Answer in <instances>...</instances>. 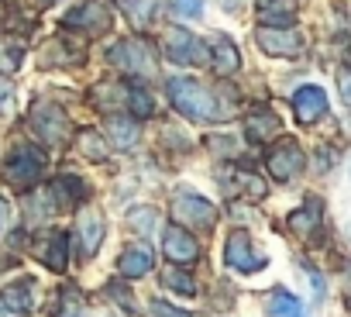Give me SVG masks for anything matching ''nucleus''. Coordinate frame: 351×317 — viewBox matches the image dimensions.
Instances as JSON below:
<instances>
[{
  "mask_svg": "<svg viewBox=\"0 0 351 317\" xmlns=\"http://www.w3.org/2000/svg\"><path fill=\"white\" fill-rule=\"evenodd\" d=\"M224 262L234 269V272H258L265 266V259L252 248V238L245 231H234L224 245Z\"/></svg>",
  "mask_w": 351,
  "mask_h": 317,
  "instance_id": "10",
  "label": "nucleus"
},
{
  "mask_svg": "<svg viewBox=\"0 0 351 317\" xmlns=\"http://www.w3.org/2000/svg\"><path fill=\"white\" fill-rule=\"evenodd\" d=\"M4 218H8V200L0 197V224H4Z\"/></svg>",
  "mask_w": 351,
  "mask_h": 317,
  "instance_id": "37",
  "label": "nucleus"
},
{
  "mask_svg": "<svg viewBox=\"0 0 351 317\" xmlns=\"http://www.w3.org/2000/svg\"><path fill=\"white\" fill-rule=\"evenodd\" d=\"M162 252H165V259L176 262V266H190V262H197V255H200V242H197L193 231H186L183 224H169L165 235H162Z\"/></svg>",
  "mask_w": 351,
  "mask_h": 317,
  "instance_id": "9",
  "label": "nucleus"
},
{
  "mask_svg": "<svg viewBox=\"0 0 351 317\" xmlns=\"http://www.w3.org/2000/svg\"><path fill=\"white\" fill-rule=\"evenodd\" d=\"M80 148L86 158H93V163H100V158H107V145H104V131H83L80 138Z\"/></svg>",
  "mask_w": 351,
  "mask_h": 317,
  "instance_id": "28",
  "label": "nucleus"
},
{
  "mask_svg": "<svg viewBox=\"0 0 351 317\" xmlns=\"http://www.w3.org/2000/svg\"><path fill=\"white\" fill-rule=\"evenodd\" d=\"M289 228H293V235L296 238H303V242H313L317 235H320V228H324V211H320V200H306L300 211H293L289 214Z\"/></svg>",
  "mask_w": 351,
  "mask_h": 317,
  "instance_id": "17",
  "label": "nucleus"
},
{
  "mask_svg": "<svg viewBox=\"0 0 351 317\" xmlns=\"http://www.w3.org/2000/svg\"><path fill=\"white\" fill-rule=\"evenodd\" d=\"M0 317H8V314H4V310H0Z\"/></svg>",
  "mask_w": 351,
  "mask_h": 317,
  "instance_id": "39",
  "label": "nucleus"
},
{
  "mask_svg": "<svg viewBox=\"0 0 351 317\" xmlns=\"http://www.w3.org/2000/svg\"><path fill=\"white\" fill-rule=\"evenodd\" d=\"M172 214H176V221H180L186 231H214V224H217V211H214V204L204 200V197H197V193L176 197Z\"/></svg>",
  "mask_w": 351,
  "mask_h": 317,
  "instance_id": "7",
  "label": "nucleus"
},
{
  "mask_svg": "<svg viewBox=\"0 0 351 317\" xmlns=\"http://www.w3.org/2000/svg\"><path fill=\"white\" fill-rule=\"evenodd\" d=\"M128 83H100L97 90H93V100L100 104V107H114V104H124L128 107Z\"/></svg>",
  "mask_w": 351,
  "mask_h": 317,
  "instance_id": "26",
  "label": "nucleus"
},
{
  "mask_svg": "<svg viewBox=\"0 0 351 317\" xmlns=\"http://www.w3.org/2000/svg\"><path fill=\"white\" fill-rule=\"evenodd\" d=\"M204 0H176V14L180 18H200Z\"/></svg>",
  "mask_w": 351,
  "mask_h": 317,
  "instance_id": "32",
  "label": "nucleus"
},
{
  "mask_svg": "<svg viewBox=\"0 0 351 317\" xmlns=\"http://www.w3.org/2000/svg\"><path fill=\"white\" fill-rule=\"evenodd\" d=\"M62 25L69 32H83V35H104L114 18H110V8L104 4V0H80V4L62 18Z\"/></svg>",
  "mask_w": 351,
  "mask_h": 317,
  "instance_id": "6",
  "label": "nucleus"
},
{
  "mask_svg": "<svg viewBox=\"0 0 351 317\" xmlns=\"http://www.w3.org/2000/svg\"><path fill=\"white\" fill-rule=\"evenodd\" d=\"M128 114L131 117H152L155 114V104H152L148 90H141V86L131 83V90H128Z\"/></svg>",
  "mask_w": 351,
  "mask_h": 317,
  "instance_id": "27",
  "label": "nucleus"
},
{
  "mask_svg": "<svg viewBox=\"0 0 351 317\" xmlns=\"http://www.w3.org/2000/svg\"><path fill=\"white\" fill-rule=\"evenodd\" d=\"M124 14H128V21L134 28L145 32L155 21V14H158V0H124Z\"/></svg>",
  "mask_w": 351,
  "mask_h": 317,
  "instance_id": "23",
  "label": "nucleus"
},
{
  "mask_svg": "<svg viewBox=\"0 0 351 317\" xmlns=\"http://www.w3.org/2000/svg\"><path fill=\"white\" fill-rule=\"evenodd\" d=\"M210 66H214V73L224 76V80L241 69V52H238V45H234L228 35H214V38H210Z\"/></svg>",
  "mask_w": 351,
  "mask_h": 317,
  "instance_id": "16",
  "label": "nucleus"
},
{
  "mask_svg": "<svg viewBox=\"0 0 351 317\" xmlns=\"http://www.w3.org/2000/svg\"><path fill=\"white\" fill-rule=\"evenodd\" d=\"M293 114L300 124H313L317 117L327 114V93L324 86H300L293 97Z\"/></svg>",
  "mask_w": 351,
  "mask_h": 317,
  "instance_id": "13",
  "label": "nucleus"
},
{
  "mask_svg": "<svg viewBox=\"0 0 351 317\" xmlns=\"http://www.w3.org/2000/svg\"><path fill=\"white\" fill-rule=\"evenodd\" d=\"M100 238H104V221H100L97 214L83 211L80 221H76V245H80V255H83V259H93L97 248H100Z\"/></svg>",
  "mask_w": 351,
  "mask_h": 317,
  "instance_id": "19",
  "label": "nucleus"
},
{
  "mask_svg": "<svg viewBox=\"0 0 351 317\" xmlns=\"http://www.w3.org/2000/svg\"><path fill=\"white\" fill-rule=\"evenodd\" d=\"M107 293H110V296H114V300H117L121 307H128V310L134 307V296L128 293V286H124L121 279H110V283H107Z\"/></svg>",
  "mask_w": 351,
  "mask_h": 317,
  "instance_id": "31",
  "label": "nucleus"
},
{
  "mask_svg": "<svg viewBox=\"0 0 351 317\" xmlns=\"http://www.w3.org/2000/svg\"><path fill=\"white\" fill-rule=\"evenodd\" d=\"M148 314H152V317H190V314H183V310L169 307L165 300H152V303H148Z\"/></svg>",
  "mask_w": 351,
  "mask_h": 317,
  "instance_id": "33",
  "label": "nucleus"
},
{
  "mask_svg": "<svg viewBox=\"0 0 351 317\" xmlns=\"http://www.w3.org/2000/svg\"><path fill=\"white\" fill-rule=\"evenodd\" d=\"M255 42L269 56H300L303 52V35L293 28H258Z\"/></svg>",
  "mask_w": 351,
  "mask_h": 317,
  "instance_id": "11",
  "label": "nucleus"
},
{
  "mask_svg": "<svg viewBox=\"0 0 351 317\" xmlns=\"http://www.w3.org/2000/svg\"><path fill=\"white\" fill-rule=\"evenodd\" d=\"M265 166H269V176L272 180H279V183L293 180L303 169V148L296 145V138H279L269 148V155H265Z\"/></svg>",
  "mask_w": 351,
  "mask_h": 317,
  "instance_id": "8",
  "label": "nucleus"
},
{
  "mask_svg": "<svg viewBox=\"0 0 351 317\" xmlns=\"http://www.w3.org/2000/svg\"><path fill=\"white\" fill-rule=\"evenodd\" d=\"M234 183H238V190L248 197V200H262L265 197V183L258 180V176H252V173H234Z\"/></svg>",
  "mask_w": 351,
  "mask_h": 317,
  "instance_id": "30",
  "label": "nucleus"
},
{
  "mask_svg": "<svg viewBox=\"0 0 351 317\" xmlns=\"http://www.w3.org/2000/svg\"><path fill=\"white\" fill-rule=\"evenodd\" d=\"M162 283H165L169 290H180V293H186V296H197V283H193V276L183 272V269H165V272H162Z\"/></svg>",
  "mask_w": 351,
  "mask_h": 317,
  "instance_id": "29",
  "label": "nucleus"
},
{
  "mask_svg": "<svg viewBox=\"0 0 351 317\" xmlns=\"http://www.w3.org/2000/svg\"><path fill=\"white\" fill-rule=\"evenodd\" d=\"M162 49H165V56H169L176 66H207V62H210V45H204L193 32L176 28V25L165 28Z\"/></svg>",
  "mask_w": 351,
  "mask_h": 317,
  "instance_id": "4",
  "label": "nucleus"
},
{
  "mask_svg": "<svg viewBox=\"0 0 351 317\" xmlns=\"http://www.w3.org/2000/svg\"><path fill=\"white\" fill-rule=\"evenodd\" d=\"M107 138L117 145V148H131L134 141H138V124H134V117L131 114H114V117H107Z\"/></svg>",
  "mask_w": 351,
  "mask_h": 317,
  "instance_id": "22",
  "label": "nucleus"
},
{
  "mask_svg": "<svg viewBox=\"0 0 351 317\" xmlns=\"http://www.w3.org/2000/svg\"><path fill=\"white\" fill-rule=\"evenodd\" d=\"M117 266H121V276H124V279H141V276H148V272H152L155 255H152V248H148V245H128V248L121 252Z\"/></svg>",
  "mask_w": 351,
  "mask_h": 317,
  "instance_id": "20",
  "label": "nucleus"
},
{
  "mask_svg": "<svg viewBox=\"0 0 351 317\" xmlns=\"http://www.w3.org/2000/svg\"><path fill=\"white\" fill-rule=\"evenodd\" d=\"M337 90H341V97L351 104V69H344V73L337 76Z\"/></svg>",
  "mask_w": 351,
  "mask_h": 317,
  "instance_id": "36",
  "label": "nucleus"
},
{
  "mask_svg": "<svg viewBox=\"0 0 351 317\" xmlns=\"http://www.w3.org/2000/svg\"><path fill=\"white\" fill-rule=\"evenodd\" d=\"M269 317H306V310H303V303H300L293 293L276 290V293L269 296Z\"/></svg>",
  "mask_w": 351,
  "mask_h": 317,
  "instance_id": "24",
  "label": "nucleus"
},
{
  "mask_svg": "<svg viewBox=\"0 0 351 317\" xmlns=\"http://www.w3.org/2000/svg\"><path fill=\"white\" fill-rule=\"evenodd\" d=\"M245 128H248V138L252 141H269L279 128V117L269 110V107H255L248 117H245Z\"/></svg>",
  "mask_w": 351,
  "mask_h": 317,
  "instance_id": "21",
  "label": "nucleus"
},
{
  "mask_svg": "<svg viewBox=\"0 0 351 317\" xmlns=\"http://www.w3.org/2000/svg\"><path fill=\"white\" fill-rule=\"evenodd\" d=\"M169 100H172L176 110L186 114V117H193V121H214V117H221L217 97H214L204 83H197V80H190V76L169 80Z\"/></svg>",
  "mask_w": 351,
  "mask_h": 317,
  "instance_id": "1",
  "label": "nucleus"
},
{
  "mask_svg": "<svg viewBox=\"0 0 351 317\" xmlns=\"http://www.w3.org/2000/svg\"><path fill=\"white\" fill-rule=\"evenodd\" d=\"M52 204L59 207V211H73L76 204H83L86 197H90V187L80 180V176H73V173H66V176H59L56 183H52Z\"/></svg>",
  "mask_w": 351,
  "mask_h": 317,
  "instance_id": "18",
  "label": "nucleus"
},
{
  "mask_svg": "<svg viewBox=\"0 0 351 317\" xmlns=\"http://www.w3.org/2000/svg\"><path fill=\"white\" fill-rule=\"evenodd\" d=\"M11 104H14V83L0 76V110H11Z\"/></svg>",
  "mask_w": 351,
  "mask_h": 317,
  "instance_id": "34",
  "label": "nucleus"
},
{
  "mask_svg": "<svg viewBox=\"0 0 351 317\" xmlns=\"http://www.w3.org/2000/svg\"><path fill=\"white\" fill-rule=\"evenodd\" d=\"M28 121H32V131H35L49 148H62V145H69V138H73V124H69L66 110H62L59 104H52V100H38V104L32 107Z\"/></svg>",
  "mask_w": 351,
  "mask_h": 317,
  "instance_id": "2",
  "label": "nucleus"
},
{
  "mask_svg": "<svg viewBox=\"0 0 351 317\" xmlns=\"http://www.w3.org/2000/svg\"><path fill=\"white\" fill-rule=\"evenodd\" d=\"M255 14L262 28H293L296 0H255Z\"/></svg>",
  "mask_w": 351,
  "mask_h": 317,
  "instance_id": "15",
  "label": "nucleus"
},
{
  "mask_svg": "<svg viewBox=\"0 0 351 317\" xmlns=\"http://www.w3.org/2000/svg\"><path fill=\"white\" fill-rule=\"evenodd\" d=\"M35 4H42V8H45V4H56V0H35Z\"/></svg>",
  "mask_w": 351,
  "mask_h": 317,
  "instance_id": "38",
  "label": "nucleus"
},
{
  "mask_svg": "<svg viewBox=\"0 0 351 317\" xmlns=\"http://www.w3.org/2000/svg\"><path fill=\"white\" fill-rule=\"evenodd\" d=\"M52 317H83V300H80L76 286L59 290V300H56V307H52Z\"/></svg>",
  "mask_w": 351,
  "mask_h": 317,
  "instance_id": "25",
  "label": "nucleus"
},
{
  "mask_svg": "<svg viewBox=\"0 0 351 317\" xmlns=\"http://www.w3.org/2000/svg\"><path fill=\"white\" fill-rule=\"evenodd\" d=\"M0 300H4V307L14 310V314H32L38 307V283L32 276H25L18 283H8L4 293H0Z\"/></svg>",
  "mask_w": 351,
  "mask_h": 317,
  "instance_id": "14",
  "label": "nucleus"
},
{
  "mask_svg": "<svg viewBox=\"0 0 351 317\" xmlns=\"http://www.w3.org/2000/svg\"><path fill=\"white\" fill-rule=\"evenodd\" d=\"M42 176H45V155H42V148H35V145H18V148L8 155L4 180H8L14 190H32L35 183H42Z\"/></svg>",
  "mask_w": 351,
  "mask_h": 317,
  "instance_id": "3",
  "label": "nucleus"
},
{
  "mask_svg": "<svg viewBox=\"0 0 351 317\" xmlns=\"http://www.w3.org/2000/svg\"><path fill=\"white\" fill-rule=\"evenodd\" d=\"M131 224H134L138 231H145V228L152 224V207H138V211L131 214Z\"/></svg>",
  "mask_w": 351,
  "mask_h": 317,
  "instance_id": "35",
  "label": "nucleus"
},
{
  "mask_svg": "<svg viewBox=\"0 0 351 317\" xmlns=\"http://www.w3.org/2000/svg\"><path fill=\"white\" fill-rule=\"evenodd\" d=\"M35 255L52 272H66V266H69V235L66 231H45L42 242L35 245Z\"/></svg>",
  "mask_w": 351,
  "mask_h": 317,
  "instance_id": "12",
  "label": "nucleus"
},
{
  "mask_svg": "<svg viewBox=\"0 0 351 317\" xmlns=\"http://www.w3.org/2000/svg\"><path fill=\"white\" fill-rule=\"evenodd\" d=\"M110 62L128 76H155V49L141 38H124L110 49Z\"/></svg>",
  "mask_w": 351,
  "mask_h": 317,
  "instance_id": "5",
  "label": "nucleus"
}]
</instances>
